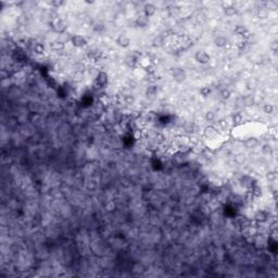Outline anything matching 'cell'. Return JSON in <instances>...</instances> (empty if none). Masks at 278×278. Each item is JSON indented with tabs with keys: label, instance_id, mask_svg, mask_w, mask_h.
Returning <instances> with one entry per match:
<instances>
[{
	"label": "cell",
	"instance_id": "6da1fadb",
	"mask_svg": "<svg viewBox=\"0 0 278 278\" xmlns=\"http://www.w3.org/2000/svg\"><path fill=\"white\" fill-rule=\"evenodd\" d=\"M171 75H172V78L175 80L176 83H183L186 80L187 78V75H186V72H185L183 69L180 67H175L171 71Z\"/></svg>",
	"mask_w": 278,
	"mask_h": 278
},
{
	"label": "cell",
	"instance_id": "7a4b0ae2",
	"mask_svg": "<svg viewBox=\"0 0 278 278\" xmlns=\"http://www.w3.org/2000/svg\"><path fill=\"white\" fill-rule=\"evenodd\" d=\"M195 59L196 61L200 64H208L209 62L211 61V57L206 51H203V50H200V51H197L196 54H195Z\"/></svg>",
	"mask_w": 278,
	"mask_h": 278
},
{
	"label": "cell",
	"instance_id": "3957f363",
	"mask_svg": "<svg viewBox=\"0 0 278 278\" xmlns=\"http://www.w3.org/2000/svg\"><path fill=\"white\" fill-rule=\"evenodd\" d=\"M71 44L76 48H83L87 45V40L82 35H73L71 37Z\"/></svg>",
	"mask_w": 278,
	"mask_h": 278
},
{
	"label": "cell",
	"instance_id": "277c9868",
	"mask_svg": "<svg viewBox=\"0 0 278 278\" xmlns=\"http://www.w3.org/2000/svg\"><path fill=\"white\" fill-rule=\"evenodd\" d=\"M66 27H67V24L65 23L64 20L56 19V20L52 22V28H53V31L57 33H64Z\"/></svg>",
	"mask_w": 278,
	"mask_h": 278
},
{
	"label": "cell",
	"instance_id": "5b68a950",
	"mask_svg": "<svg viewBox=\"0 0 278 278\" xmlns=\"http://www.w3.org/2000/svg\"><path fill=\"white\" fill-rule=\"evenodd\" d=\"M116 45L121 48H127L130 45V38L126 34H120L116 38Z\"/></svg>",
	"mask_w": 278,
	"mask_h": 278
},
{
	"label": "cell",
	"instance_id": "8992f818",
	"mask_svg": "<svg viewBox=\"0 0 278 278\" xmlns=\"http://www.w3.org/2000/svg\"><path fill=\"white\" fill-rule=\"evenodd\" d=\"M228 39L224 35H216L214 37V45L218 48H225L228 45Z\"/></svg>",
	"mask_w": 278,
	"mask_h": 278
},
{
	"label": "cell",
	"instance_id": "52a82bcc",
	"mask_svg": "<svg viewBox=\"0 0 278 278\" xmlns=\"http://www.w3.org/2000/svg\"><path fill=\"white\" fill-rule=\"evenodd\" d=\"M155 12H157V7L152 3H146L144 6V15L147 19L153 16L155 14Z\"/></svg>",
	"mask_w": 278,
	"mask_h": 278
},
{
	"label": "cell",
	"instance_id": "ba28073f",
	"mask_svg": "<svg viewBox=\"0 0 278 278\" xmlns=\"http://www.w3.org/2000/svg\"><path fill=\"white\" fill-rule=\"evenodd\" d=\"M96 83L99 87H104L108 84V74L104 72H100L96 77Z\"/></svg>",
	"mask_w": 278,
	"mask_h": 278
},
{
	"label": "cell",
	"instance_id": "9c48e42d",
	"mask_svg": "<svg viewBox=\"0 0 278 278\" xmlns=\"http://www.w3.org/2000/svg\"><path fill=\"white\" fill-rule=\"evenodd\" d=\"M254 221L258 224H263V223L268 221V214L264 211H259L258 213L254 215Z\"/></svg>",
	"mask_w": 278,
	"mask_h": 278
},
{
	"label": "cell",
	"instance_id": "30bf717a",
	"mask_svg": "<svg viewBox=\"0 0 278 278\" xmlns=\"http://www.w3.org/2000/svg\"><path fill=\"white\" fill-rule=\"evenodd\" d=\"M204 135H205V137L210 138V139H214V138L217 136V129L214 128L213 126H209V127L205 128Z\"/></svg>",
	"mask_w": 278,
	"mask_h": 278
},
{
	"label": "cell",
	"instance_id": "8fae6325",
	"mask_svg": "<svg viewBox=\"0 0 278 278\" xmlns=\"http://www.w3.org/2000/svg\"><path fill=\"white\" fill-rule=\"evenodd\" d=\"M231 121L233 123L235 124L236 126H239L243 123V116L241 113H235L233 116H231Z\"/></svg>",
	"mask_w": 278,
	"mask_h": 278
},
{
	"label": "cell",
	"instance_id": "7c38bea8",
	"mask_svg": "<svg viewBox=\"0 0 278 278\" xmlns=\"http://www.w3.org/2000/svg\"><path fill=\"white\" fill-rule=\"evenodd\" d=\"M259 141L256 138H248L246 140V142H244V145H246L247 148H249V149H251V148H255V147L258 146Z\"/></svg>",
	"mask_w": 278,
	"mask_h": 278
},
{
	"label": "cell",
	"instance_id": "4fadbf2b",
	"mask_svg": "<svg viewBox=\"0 0 278 278\" xmlns=\"http://www.w3.org/2000/svg\"><path fill=\"white\" fill-rule=\"evenodd\" d=\"M163 45H164V37H162V36H157V37L152 40L153 47L160 48V47H162Z\"/></svg>",
	"mask_w": 278,
	"mask_h": 278
},
{
	"label": "cell",
	"instance_id": "5bb4252c",
	"mask_svg": "<svg viewBox=\"0 0 278 278\" xmlns=\"http://www.w3.org/2000/svg\"><path fill=\"white\" fill-rule=\"evenodd\" d=\"M224 12H225V14L227 15V16H234V15L237 13V9H236L234 6H229V7L224 8Z\"/></svg>",
	"mask_w": 278,
	"mask_h": 278
},
{
	"label": "cell",
	"instance_id": "9a60e30c",
	"mask_svg": "<svg viewBox=\"0 0 278 278\" xmlns=\"http://www.w3.org/2000/svg\"><path fill=\"white\" fill-rule=\"evenodd\" d=\"M263 111L266 114H272L273 112H274V106L271 104V103H265L263 106Z\"/></svg>",
	"mask_w": 278,
	"mask_h": 278
},
{
	"label": "cell",
	"instance_id": "2e32d148",
	"mask_svg": "<svg viewBox=\"0 0 278 278\" xmlns=\"http://www.w3.org/2000/svg\"><path fill=\"white\" fill-rule=\"evenodd\" d=\"M34 51H35L36 53H38V54H41V53L45 52V47L44 45L41 44H35L34 45Z\"/></svg>",
	"mask_w": 278,
	"mask_h": 278
},
{
	"label": "cell",
	"instance_id": "e0dca14e",
	"mask_svg": "<svg viewBox=\"0 0 278 278\" xmlns=\"http://www.w3.org/2000/svg\"><path fill=\"white\" fill-rule=\"evenodd\" d=\"M204 117H205V120H206V121L211 122V121L215 120V113H214V112H212V111L206 112V113H205V116Z\"/></svg>",
	"mask_w": 278,
	"mask_h": 278
},
{
	"label": "cell",
	"instance_id": "ac0fdd59",
	"mask_svg": "<svg viewBox=\"0 0 278 278\" xmlns=\"http://www.w3.org/2000/svg\"><path fill=\"white\" fill-rule=\"evenodd\" d=\"M51 48H52L53 50H60L63 48V44L60 42V41H54V42L51 44Z\"/></svg>",
	"mask_w": 278,
	"mask_h": 278
},
{
	"label": "cell",
	"instance_id": "d6986e66",
	"mask_svg": "<svg viewBox=\"0 0 278 278\" xmlns=\"http://www.w3.org/2000/svg\"><path fill=\"white\" fill-rule=\"evenodd\" d=\"M155 94H157V88H155L154 86L148 87V89H147V95H148V96H154Z\"/></svg>",
	"mask_w": 278,
	"mask_h": 278
},
{
	"label": "cell",
	"instance_id": "ffe728a7",
	"mask_svg": "<svg viewBox=\"0 0 278 278\" xmlns=\"http://www.w3.org/2000/svg\"><path fill=\"white\" fill-rule=\"evenodd\" d=\"M210 91H211V90H210L208 87H203V88H201V89H200V94H201L202 96L206 97L209 94H210Z\"/></svg>",
	"mask_w": 278,
	"mask_h": 278
},
{
	"label": "cell",
	"instance_id": "44dd1931",
	"mask_svg": "<svg viewBox=\"0 0 278 278\" xmlns=\"http://www.w3.org/2000/svg\"><path fill=\"white\" fill-rule=\"evenodd\" d=\"M229 97H230V91L228 89H224L222 91V98L223 99H228Z\"/></svg>",
	"mask_w": 278,
	"mask_h": 278
},
{
	"label": "cell",
	"instance_id": "7402d4cb",
	"mask_svg": "<svg viewBox=\"0 0 278 278\" xmlns=\"http://www.w3.org/2000/svg\"><path fill=\"white\" fill-rule=\"evenodd\" d=\"M124 100H125V102L127 103V104H132L135 101L134 97H132V96H125L124 97Z\"/></svg>",
	"mask_w": 278,
	"mask_h": 278
},
{
	"label": "cell",
	"instance_id": "603a6c76",
	"mask_svg": "<svg viewBox=\"0 0 278 278\" xmlns=\"http://www.w3.org/2000/svg\"><path fill=\"white\" fill-rule=\"evenodd\" d=\"M262 151H263L264 153H271V151H272L271 146H269V145H264L263 148H262Z\"/></svg>",
	"mask_w": 278,
	"mask_h": 278
},
{
	"label": "cell",
	"instance_id": "cb8c5ba5",
	"mask_svg": "<svg viewBox=\"0 0 278 278\" xmlns=\"http://www.w3.org/2000/svg\"><path fill=\"white\" fill-rule=\"evenodd\" d=\"M267 14H268V12H267V10L266 9H261V11H260V18H267Z\"/></svg>",
	"mask_w": 278,
	"mask_h": 278
},
{
	"label": "cell",
	"instance_id": "d4e9b609",
	"mask_svg": "<svg viewBox=\"0 0 278 278\" xmlns=\"http://www.w3.org/2000/svg\"><path fill=\"white\" fill-rule=\"evenodd\" d=\"M267 179H269V180L276 179V174L274 172H269L268 174H267Z\"/></svg>",
	"mask_w": 278,
	"mask_h": 278
},
{
	"label": "cell",
	"instance_id": "484cf974",
	"mask_svg": "<svg viewBox=\"0 0 278 278\" xmlns=\"http://www.w3.org/2000/svg\"><path fill=\"white\" fill-rule=\"evenodd\" d=\"M52 4H53V6H62V4H63V2H60V1H59V2H57V1H53Z\"/></svg>",
	"mask_w": 278,
	"mask_h": 278
}]
</instances>
